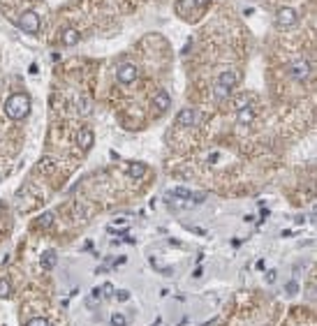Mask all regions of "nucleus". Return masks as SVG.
Segmentation results:
<instances>
[{
  "label": "nucleus",
  "mask_w": 317,
  "mask_h": 326,
  "mask_svg": "<svg viewBox=\"0 0 317 326\" xmlns=\"http://www.w3.org/2000/svg\"><path fill=\"white\" fill-rule=\"evenodd\" d=\"M76 104H79V111H81V114H88V111H91V109H88V100H84V97H79Z\"/></svg>",
  "instance_id": "nucleus-22"
},
{
  "label": "nucleus",
  "mask_w": 317,
  "mask_h": 326,
  "mask_svg": "<svg viewBox=\"0 0 317 326\" xmlns=\"http://www.w3.org/2000/svg\"><path fill=\"white\" fill-rule=\"evenodd\" d=\"M153 106L158 109L160 114H165L167 109L171 106V97H169V93L167 90H158V95L153 97Z\"/></svg>",
  "instance_id": "nucleus-9"
},
{
  "label": "nucleus",
  "mask_w": 317,
  "mask_h": 326,
  "mask_svg": "<svg viewBox=\"0 0 317 326\" xmlns=\"http://www.w3.org/2000/svg\"><path fill=\"white\" fill-rule=\"evenodd\" d=\"M51 222H53V213H44L42 218H40V224H42V227H49Z\"/></svg>",
  "instance_id": "nucleus-21"
},
{
  "label": "nucleus",
  "mask_w": 317,
  "mask_h": 326,
  "mask_svg": "<svg viewBox=\"0 0 317 326\" xmlns=\"http://www.w3.org/2000/svg\"><path fill=\"white\" fill-rule=\"evenodd\" d=\"M192 5H195V0H179V2H176V14L188 16V12H190Z\"/></svg>",
  "instance_id": "nucleus-14"
},
{
  "label": "nucleus",
  "mask_w": 317,
  "mask_h": 326,
  "mask_svg": "<svg viewBox=\"0 0 317 326\" xmlns=\"http://www.w3.org/2000/svg\"><path fill=\"white\" fill-rule=\"evenodd\" d=\"M195 2H199L201 7H204V5H206V2H209V0H195Z\"/></svg>",
  "instance_id": "nucleus-26"
},
{
  "label": "nucleus",
  "mask_w": 317,
  "mask_h": 326,
  "mask_svg": "<svg viewBox=\"0 0 317 326\" xmlns=\"http://www.w3.org/2000/svg\"><path fill=\"white\" fill-rule=\"evenodd\" d=\"M26 326H51V324H49L44 317H32V319H28V322H26Z\"/></svg>",
  "instance_id": "nucleus-20"
},
{
  "label": "nucleus",
  "mask_w": 317,
  "mask_h": 326,
  "mask_svg": "<svg viewBox=\"0 0 317 326\" xmlns=\"http://www.w3.org/2000/svg\"><path fill=\"white\" fill-rule=\"evenodd\" d=\"M169 194L171 197H179V199H192V192L190 190H185V188H174Z\"/></svg>",
  "instance_id": "nucleus-16"
},
{
  "label": "nucleus",
  "mask_w": 317,
  "mask_h": 326,
  "mask_svg": "<svg viewBox=\"0 0 317 326\" xmlns=\"http://www.w3.org/2000/svg\"><path fill=\"white\" fill-rule=\"evenodd\" d=\"M63 44L65 46H74V44H79V40H81V35H79V30H74V28H65L63 30Z\"/></svg>",
  "instance_id": "nucleus-11"
},
{
  "label": "nucleus",
  "mask_w": 317,
  "mask_h": 326,
  "mask_svg": "<svg viewBox=\"0 0 317 326\" xmlns=\"http://www.w3.org/2000/svg\"><path fill=\"white\" fill-rule=\"evenodd\" d=\"M199 120V114L195 109H183L176 114V125L181 127H195V123Z\"/></svg>",
  "instance_id": "nucleus-6"
},
{
  "label": "nucleus",
  "mask_w": 317,
  "mask_h": 326,
  "mask_svg": "<svg viewBox=\"0 0 317 326\" xmlns=\"http://www.w3.org/2000/svg\"><path fill=\"white\" fill-rule=\"evenodd\" d=\"M116 298L118 301H130V292H127V289H121V292H116Z\"/></svg>",
  "instance_id": "nucleus-24"
},
{
  "label": "nucleus",
  "mask_w": 317,
  "mask_h": 326,
  "mask_svg": "<svg viewBox=\"0 0 317 326\" xmlns=\"http://www.w3.org/2000/svg\"><path fill=\"white\" fill-rule=\"evenodd\" d=\"M239 79H241V74L236 72V70H225V72L220 74V79H218V84L225 86L227 90H232L234 86L239 84Z\"/></svg>",
  "instance_id": "nucleus-8"
},
{
  "label": "nucleus",
  "mask_w": 317,
  "mask_h": 326,
  "mask_svg": "<svg viewBox=\"0 0 317 326\" xmlns=\"http://www.w3.org/2000/svg\"><path fill=\"white\" fill-rule=\"evenodd\" d=\"M227 95H229V90H227L225 86H220V84L215 86V90H213V97H215V100H225Z\"/></svg>",
  "instance_id": "nucleus-18"
},
{
  "label": "nucleus",
  "mask_w": 317,
  "mask_h": 326,
  "mask_svg": "<svg viewBox=\"0 0 317 326\" xmlns=\"http://www.w3.org/2000/svg\"><path fill=\"white\" fill-rule=\"evenodd\" d=\"M127 174H130V178H141V176L146 174V164H141V162H130Z\"/></svg>",
  "instance_id": "nucleus-13"
},
{
  "label": "nucleus",
  "mask_w": 317,
  "mask_h": 326,
  "mask_svg": "<svg viewBox=\"0 0 317 326\" xmlns=\"http://www.w3.org/2000/svg\"><path fill=\"white\" fill-rule=\"evenodd\" d=\"M137 76H139V70H137V67H135L132 63H123V65H121V67L116 70L118 84H123V86L135 84V81H137Z\"/></svg>",
  "instance_id": "nucleus-5"
},
{
  "label": "nucleus",
  "mask_w": 317,
  "mask_h": 326,
  "mask_svg": "<svg viewBox=\"0 0 317 326\" xmlns=\"http://www.w3.org/2000/svg\"><path fill=\"white\" fill-rule=\"evenodd\" d=\"M296 21H299V16H296V12L292 7H280V10L275 12V26L283 28V30L296 26Z\"/></svg>",
  "instance_id": "nucleus-3"
},
{
  "label": "nucleus",
  "mask_w": 317,
  "mask_h": 326,
  "mask_svg": "<svg viewBox=\"0 0 317 326\" xmlns=\"http://www.w3.org/2000/svg\"><path fill=\"white\" fill-rule=\"evenodd\" d=\"M285 294H287V296L299 294V282H296V280H289V282L285 284Z\"/></svg>",
  "instance_id": "nucleus-17"
},
{
  "label": "nucleus",
  "mask_w": 317,
  "mask_h": 326,
  "mask_svg": "<svg viewBox=\"0 0 317 326\" xmlns=\"http://www.w3.org/2000/svg\"><path fill=\"white\" fill-rule=\"evenodd\" d=\"M266 282H269V284L275 282V271H269V273H266Z\"/></svg>",
  "instance_id": "nucleus-25"
},
{
  "label": "nucleus",
  "mask_w": 317,
  "mask_h": 326,
  "mask_svg": "<svg viewBox=\"0 0 317 326\" xmlns=\"http://www.w3.org/2000/svg\"><path fill=\"white\" fill-rule=\"evenodd\" d=\"M19 28L28 35H37L40 32V16L35 12H23L19 16Z\"/></svg>",
  "instance_id": "nucleus-2"
},
{
  "label": "nucleus",
  "mask_w": 317,
  "mask_h": 326,
  "mask_svg": "<svg viewBox=\"0 0 317 326\" xmlns=\"http://www.w3.org/2000/svg\"><path fill=\"white\" fill-rule=\"evenodd\" d=\"M111 326H127V319L121 312H114L111 315Z\"/></svg>",
  "instance_id": "nucleus-19"
},
{
  "label": "nucleus",
  "mask_w": 317,
  "mask_h": 326,
  "mask_svg": "<svg viewBox=\"0 0 317 326\" xmlns=\"http://www.w3.org/2000/svg\"><path fill=\"white\" fill-rule=\"evenodd\" d=\"M289 76L294 81H306L308 76H310V63H308L306 58H296L294 63L289 65Z\"/></svg>",
  "instance_id": "nucleus-4"
},
{
  "label": "nucleus",
  "mask_w": 317,
  "mask_h": 326,
  "mask_svg": "<svg viewBox=\"0 0 317 326\" xmlns=\"http://www.w3.org/2000/svg\"><path fill=\"white\" fill-rule=\"evenodd\" d=\"M30 111V95L28 93H14L5 100V114L12 120H23Z\"/></svg>",
  "instance_id": "nucleus-1"
},
{
  "label": "nucleus",
  "mask_w": 317,
  "mask_h": 326,
  "mask_svg": "<svg viewBox=\"0 0 317 326\" xmlns=\"http://www.w3.org/2000/svg\"><path fill=\"white\" fill-rule=\"evenodd\" d=\"M93 141H95L93 130H91V127H79V132H76V146L88 150V148L93 146Z\"/></svg>",
  "instance_id": "nucleus-7"
},
{
  "label": "nucleus",
  "mask_w": 317,
  "mask_h": 326,
  "mask_svg": "<svg viewBox=\"0 0 317 326\" xmlns=\"http://www.w3.org/2000/svg\"><path fill=\"white\" fill-rule=\"evenodd\" d=\"M56 262H58V257H56V250H46V252L42 254V259H40L42 268H46V271H51L53 266H56Z\"/></svg>",
  "instance_id": "nucleus-12"
},
{
  "label": "nucleus",
  "mask_w": 317,
  "mask_h": 326,
  "mask_svg": "<svg viewBox=\"0 0 317 326\" xmlns=\"http://www.w3.org/2000/svg\"><path fill=\"white\" fill-rule=\"evenodd\" d=\"M10 294H12V284H10V280L0 278V298H10Z\"/></svg>",
  "instance_id": "nucleus-15"
},
{
  "label": "nucleus",
  "mask_w": 317,
  "mask_h": 326,
  "mask_svg": "<svg viewBox=\"0 0 317 326\" xmlns=\"http://www.w3.org/2000/svg\"><path fill=\"white\" fill-rule=\"evenodd\" d=\"M0 180H2V174H0Z\"/></svg>",
  "instance_id": "nucleus-27"
},
{
  "label": "nucleus",
  "mask_w": 317,
  "mask_h": 326,
  "mask_svg": "<svg viewBox=\"0 0 317 326\" xmlns=\"http://www.w3.org/2000/svg\"><path fill=\"white\" fill-rule=\"evenodd\" d=\"M102 292H105L102 296H105V298H109V296L114 294V284H111V282H105V284H102Z\"/></svg>",
  "instance_id": "nucleus-23"
},
{
  "label": "nucleus",
  "mask_w": 317,
  "mask_h": 326,
  "mask_svg": "<svg viewBox=\"0 0 317 326\" xmlns=\"http://www.w3.org/2000/svg\"><path fill=\"white\" fill-rule=\"evenodd\" d=\"M253 118H255L253 106H250V104H243L241 109H239V116H236V123H239V125H250V123H253Z\"/></svg>",
  "instance_id": "nucleus-10"
}]
</instances>
